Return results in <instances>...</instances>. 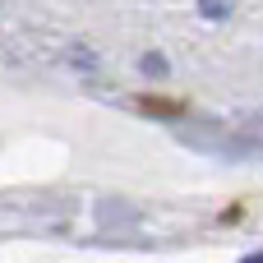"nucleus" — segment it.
I'll return each instance as SVG.
<instances>
[]
</instances>
